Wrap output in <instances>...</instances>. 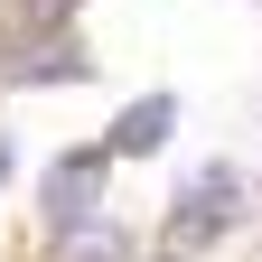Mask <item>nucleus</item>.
<instances>
[{
  "mask_svg": "<svg viewBox=\"0 0 262 262\" xmlns=\"http://www.w3.org/2000/svg\"><path fill=\"white\" fill-rule=\"evenodd\" d=\"M94 215H103V150H75V159H56V178H47V225L56 234H84Z\"/></svg>",
  "mask_w": 262,
  "mask_h": 262,
  "instance_id": "nucleus-1",
  "label": "nucleus"
},
{
  "mask_svg": "<svg viewBox=\"0 0 262 262\" xmlns=\"http://www.w3.org/2000/svg\"><path fill=\"white\" fill-rule=\"evenodd\" d=\"M225 215H234V178H225V169H215L206 187H196V196H187V215H169V244H206V234H215V225H225Z\"/></svg>",
  "mask_w": 262,
  "mask_h": 262,
  "instance_id": "nucleus-2",
  "label": "nucleus"
},
{
  "mask_svg": "<svg viewBox=\"0 0 262 262\" xmlns=\"http://www.w3.org/2000/svg\"><path fill=\"white\" fill-rule=\"evenodd\" d=\"M169 122H178V103H169V94H141V103L122 113L113 150H122V159H141V150H159V141H169Z\"/></svg>",
  "mask_w": 262,
  "mask_h": 262,
  "instance_id": "nucleus-3",
  "label": "nucleus"
},
{
  "mask_svg": "<svg viewBox=\"0 0 262 262\" xmlns=\"http://www.w3.org/2000/svg\"><path fill=\"white\" fill-rule=\"evenodd\" d=\"M0 75H10V84H84V56L75 47H19Z\"/></svg>",
  "mask_w": 262,
  "mask_h": 262,
  "instance_id": "nucleus-4",
  "label": "nucleus"
},
{
  "mask_svg": "<svg viewBox=\"0 0 262 262\" xmlns=\"http://www.w3.org/2000/svg\"><path fill=\"white\" fill-rule=\"evenodd\" d=\"M0 178H10V141H0Z\"/></svg>",
  "mask_w": 262,
  "mask_h": 262,
  "instance_id": "nucleus-5",
  "label": "nucleus"
}]
</instances>
